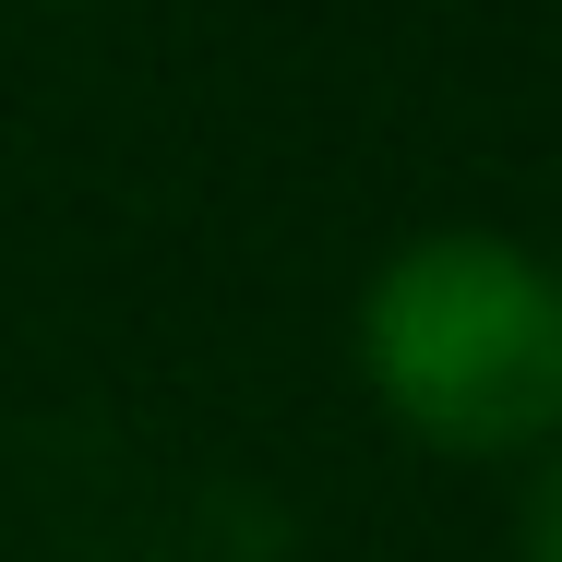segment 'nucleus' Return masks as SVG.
I'll list each match as a JSON object with an SVG mask.
<instances>
[{
  "label": "nucleus",
  "mask_w": 562,
  "mask_h": 562,
  "mask_svg": "<svg viewBox=\"0 0 562 562\" xmlns=\"http://www.w3.org/2000/svg\"><path fill=\"white\" fill-rule=\"evenodd\" d=\"M371 383L383 407L443 454H527L562 431V288L515 239H419L383 263L371 312Z\"/></svg>",
  "instance_id": "obj_1"
},
{
  "label": "nucleus",
  "mask_w": 562,
  "mask_h": 562,
  "mask_svg": "<svg viewBox=\"0 0 562 562\" xmlns=\"http://www.w3.org/2000/svg\"><path fill=\"white\" fill-rule=\"evenodd\" d=\"M527 562H562V454H551V479L527 491Z\"/></svg>",
  "instance_id": "obj_2"
}]
</instances>
